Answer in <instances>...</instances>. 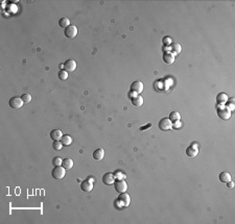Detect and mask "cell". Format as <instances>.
Returning a JSON list of instances; mask_svg holds the SVG:
<instances>
[{
    "label": "cell",
    "mask_w": 235,
    "mask_h": 224,
    "mask_svg": "<svg viewBox=\"0 0 235 224\" xmlns=\"http://www.w3.org/2000/svg\"><path fill=\"white\" fill-rule=\"evenodd\" d=\"M114 188H115V191H116V192L124 193V192H127V183L123 180V179H120V180L117 179V181L114 183Z\"/></svg>",
    "instance_id": "3"
},
{
    "label": "cell",
    "mask_w": 235,
    "mask_h": 224,
    "mask_svg": "<svg viewBox=\"0 0 235 224\" xmlns=\"http://www.w3.org/2000/svg\"><path fill=\"white\" fill-rule=\"evenodd\" d=\"M227 185H228V187H229V188H233V187H234V183H232V181L231 180H230V181H228V183H227Z\"/></svg>",
    "instance_id": "30"
},
{
    "label": "cell",
    "mask_w": 235,
    "mask_h": 224,
    "mask_svg": "<svg viewBox=\"0 0 235 224\" xmlns=\"http://www.w3.org/2000/svg\"><path fill=\"white\" fill-rule=\"evenodd\" d=\"M61 142L62 144H63V146H69L70 144L72 143V138L70 136H68V134H63V137H62L61 139Z\"/></svg>",
    "instance_id": "21"
},
{
    "label": "cell",
    "mask_w": 235,
    "mask_h": 224,
    "mask_svg": "<svg viewBox=\"0 0 235 224\" xmlns=\"http://www.w3.org/2000/svg\"><path fill=\"white\" fill-rule=\"evenodd\" d=\"M23 100L19 97H13V98L9 99V105L11 106L12 108H15V109H18L20 108H22L23 105Z\"/></svg>",
    "instance_id": "7"
},
{
    "label": "cell",
    "mask_w": 235,
    "mask_h": 224,
    "mask_svg": "<svg viewBox=\"0 0 235 224\" xmlns=\"http://www.w3.org/2000/svg\"><path fill=\"white\" fill-rule=\"evenodd\" d=\"M63 68L64 70L67 71L68 73L69 72H73L76 69V62L73 61V59H68V61H66L64 63Z\"/></svg>",
    "instance_id": "9"
},
{
    "label": "cell",
    "mask_w": 235,
    "mask_h": 224,
    "mask_svg": "<svg viewBox=\"0 0 235 224\" xmlns=\"http://www.w3.org/2000/svg\"><path fill=\"white\" fill-rule=\"evenodd\" d=\"M197 154H199V148L196 147V144H192V145L188 146L186 149V155L189 156V158H194V156H196Z\"/></svg>",
    "instance_id": "12"
},
{
    "label": "cell",
    "mask_w": 235,
    "mask_h": 224,
    "mask_svg": "<svg viewBox=\"0 0 235 224\" xmlns=\"http://www.w3.org/2000/svg\"><path fill=\"white\" fill-rule=\"evenodd\" d=\"M132 103H133L134 106L139 108V106H141L142 104H143V97L140 96V95H136L132 98Z\"/></svg>",
    "instance_id": "18"
},
{
    "label": "cell",
    "mask_w": 235,
    "mask_h": 224,
    "mask_svg": "<svg viewBox=\"0 0 235 224\" xmlns=\"http://www.w3.org/2000/svg\"><path fill=\"white\" fill-rule=\"evenodd\" d=\"M105 156V150L102 148H98L96 149L95 151L93 152V158L96 161H101Z\"/></svg>",
    "instance_id": "17"
},
{
    "label": "cell",
    "mask_w": 235,
    "mask_h": 224,
    "mask_svg": "<svg viewBox=\"0 0 235 224\" xmlns=\"http://www.w3.org/2000/svg\"><path fill=\"white\" fill-rule=\"evenodd\" d=\"M158 126H159V128L161 129V130L167 131L172 127V122L169 120L168 118H163V119H161V120L159 121Z\"/></svg>",
    "instance_id": "5"
},
{
    "label": "cell",
    "mask_w": 235,
    "mask_h": 224,
    "mask_svg": "<svg viewBox=\"0 0 235 224\" xmlns=\"http://www.w3.org/2000/svg\"><path fill=\"white\" fill-rule=\"evenodd\" d=\"M217 116L222 119V120H228L231 117V111L227 108V106H224V108H219L217 109Z\"/></svg>",
    "instance_id": "4"
},
{
    "label": "cell",
    "mask_w": 235,
    "mask_h": 224,
    "mask_svg": "<svg viewBox=\"0 0 235 224\" xmlns=\"http://www.w3.org/2000/svg\"><path fill=\"white\" fill-rule=\"evenodd\" d=\"M62 166H63L66 170H70V169L73 167V161H72L71 158H64L63 162H62Z\"/></svg>",
    "instance_id": "19"
},
{
    "label": "cell",
    "mask_w": 235,
    "mask_h": 224,
    "mask_svg": "<svg viewBox=\"0 0 235 224\" xmlns=\"http://www.w3.org/2000/svg\"><path fill=\"white\" fill-rule=\"evenodd\" d=\"M227 101H228V96H227V94L219 93L218 95L216 96V102H217V104H219V105H224Z\"/></svg>",
    "instance_id": "16"
},
{
    "label": "cell",
    "mask_w": 235,
    "mask_h": 224,
    "mask_svg": "<svg viewBox=\"0 0 235 224\" xmlns=\"http://www.w3.org/2000/svg\"><path fill=\"white\" fill-rule=\"evenodd\" d=\"M57 75H59V78L61 79V80H66V79L68 78V72L65 70H60Z\"/></svg>",
    "instance_id": "25"
},
{
    "label": "cell",
    "mask_w": 235,
    "mask_h": 224,
    "mask_svg": "<svg viewBox=\"0 0 235 224\" xmlns=\"http://www.w3.org/2000/svg\"><path fill=\"white\" fill-rule=\"evenodd\" d=\"M62 162H63V160H62L60 156H56V158H52V165H53L54 167L56 166H62Z\"/></svg>",
    "instance_id": "26"
},
{
    "label": "cell",
    "mask_w": 235,
    "mask_h": 224,
    "mask_svg": "<svg viewBox=\"0 0 235 224\" xmlns=\"http://www.w3.org/2000/svg\"><path fill=\"white\" fill-rule=\"evenodd\" d=\"M163 44H164V45H168V44H171V39H169L168 37H165V38L163 39Z\"/></svg>",
    "instance_id": "29"
},
{
    "label": "cell",
    "mask_w": 235,
    "mask_h": 224,
    "mask_svg": "<svg viewBox=\"0 0 235 224\" xmlns=\"http://www.w3.org/2000/svg\"><path fill=\"white\" fill-rule=\"evenodd\" d=\"M59 25L61 26V27H63V28H67V27L70 25V20H69L68 18H62V19H60Z\"/></svg>",
    "instance_id": "23"
},
{
    "label": "cell",
    "mask_w": 235,
    "mask_h": 224,
    "mask_svg": "<svg viewBox=\"0 0 235 224\" xmlns=\"http://www.w3.org/2000/svg\"><path fill=\"white\" fill-rule=\"evenodd\" d=\"M163 62L167 65H171L174 62V55L169 51H166L163 53Z\"/></svg>",
    "instance_id": "13"
},
{
    "label": "cell",
    "mask_w": 235,
    "mask_h": 224,
    "mask_svg": "<svg viewBox=\"0 0 235 224\" xmlns=\"http://www.w3.org/2000/svg\"><path fill=\"white\" fill-rule=\"evenodd\" d=\"M21 99L23 100L24 103H29L31 101V96L29 95V94H23V95L21 96Z\"/></svg>",
    "instance_id": "27"
},
{
    "label": "cell",
    "mask_w": 235,
    "mask_h": 224,
    "mask_svg": "<svg viewBox=\"0 0 235 224\" xmlns=\"http://www.w3.org/2000/svg\"><path fill=\"white\" fill-rule=\"evenodd\" d=\"M168 119L171 122H179L181 120V115H180L179 112H171V113L169 114Z\"/></svg>",
    "instance_id": "20"
},
{
    "label": "cell",
    "mask_w": 235,
    "mask_h": 224,
    "mask_svg": "<svg viewBox=\"0 0 235 224\" xmlns=\"http://www.w3.org/2000/svg\"><path fill=\"white\" fill-rule=\"evenodd\" d=\"M52 148L57 151H60L62 148H63V144H62V142H60V141H53V143H52Z\"/></svg>",
    "instance_id": "24"
},
{
    "label": "cell",
    "mask_w": 235,
    "mask_h": 224,
    "mask_svg": "<svg viewBox=\"0 0 235 224\" xmlns=\"http://www.w3.org/2000/svg\"><path fill=\"white\" fill-rule=\"evenodd\" d=\"M64 34L66 38H69V39H73L76 37L77 34V28L76 26L74 25H69L67 28L64 29Z\"/></svg>",
    "instance_id": "6"
},
{
    "label": "cell",
    "mask_w": 235,
    "mask_h": 224,
    "mask_svg": "<svg viewBox=\"0 0 235 224\" xmlns=\"http://www.w3.org/2000/svg\"><path fill=\"white\" fill-rule=\"evenodd\" d=\"M130 202H131V198H130L129 194L121 193V195H119L118 199L116 200L117 205H119V208H127V206L130 205Z\"/></svg>",
    "instance_id": "2"
},
{
    "label": "cell",
    "mask_w": 235,
    "mask_h": 224,
    "mask_svg": "<svg viewBox=\"0 0 235 224\" xmlns=\"http://www.w3.org/2000/svg\"><path fill=\"white\" fill-rule=\"evenodd\" d=\"M81 190L84 191V192H91V191L93 190V179L89 178V179H86V180L82 181Z\"/></svg>",
    "instance_id": "8"
},
{
    "label": "cell",
    "mask_w": 235,
    "mask_h": 224,
    "mask_svg": "<svg viewBox=\"0 0 235 224\" xmlns=\"http://www.w3.org/2000/svg\"><path fill=\"white\" fill-rule=\"evenodd\" d=\"M144 89V86L141 81L137 80V81H134L133 84H131V92H134L136 94H140Z\"/></svg>",
    "instance_id": "11"
},
{
    "label": "cell",
    "mask_w": 235,
    "mask_h": 224,
    "mask_svg": "<svg viewBox=\"0 0 235 224\" xmlns=\"http://www.w3.org/2000/svg\"><path fill=\"white\" fill-rule=\"evenodd\" d=\"M169 49H171V51L169 52H171L172 54H179L180 52H181V46H180L179 44H172V45H171V47H169Z\"/></svg>",
    "instance_id": "22"
},
{
    "label": "cell",
    "mask_w": 235,
    "mask_h": 224,
    "mask_svg": "<svg viewBox=\"0 0 235 224\" xmlns=\"http://www.w3.org/2000/svg\"><path fill=\"white\" fill-rule=\"evenodd\" d=\"M66 174V169L63 166H56L51 170V176L54 179H63Z\"/></svg>",
    "instance_id": "1"
},
{
    "label": "cell",
    "mask_w": 235,
    "mask_h": 224,
    "mask_svg": "<svg viewBox=\"0 0 235 224\" xmlns=\"http://www.w3.org/2000/svg\"><path fill=\"white\" fill-rule=\"evenodd\" d=\"M114 176H116V177H118L119 180H120V179H123L124 177H126V175H124L123 173H121L120 171H117V172L114 174Z\"/></svg>",
    "instance_id": "28"
},
{
    "label": "cell",
    "mask_w": 235,
    "mask_h": 224,
    "mask_svg": "<svg viewBox=\"0 0 235 224\" xmlns=\"http://www.w3.org/2000/svg\"><path fill=\"white\" fill-rule=\"evenodd\" d=\"M62 137H63V133H62V131L60 130V129H53V130H51V133H50L51 140L60 141L62 139Z\"/></svg>",
    "instance_id": "15"
},
{
    "label": "cell",
    "mask_w": 235,
    "mask_h": 224,
    "mask_svg": "<svg viewBox=\"0 0 235 224\" xmlns=\"http://www.w3.org/2000/svg\"><path fill=\"white\" fill-rule=\"evenodd\" d=\"M101 180H102V183H104L106 186H111V185H113V183H115V176H114L113 173L108 172V173L104 174Z\"/></svg>",
    "instance_id": "10"
},
{
    "label": "cell",
    "mask_w": 235,
    "mask_h": 224,
    "mask_svg": "<svg viewBox=\"0 0 235 224\" xmlns=\"http://www.w3.org/2000/svg\"><path fill=\"white\" fill-rule=\"evenodd\" d=\"M218 179L222 183H227L228 181L231 180V175H230V173L227 172V171H222V172L218 174Z\"/></svg>",
    "instance_id": "14"
}]
</instances>
